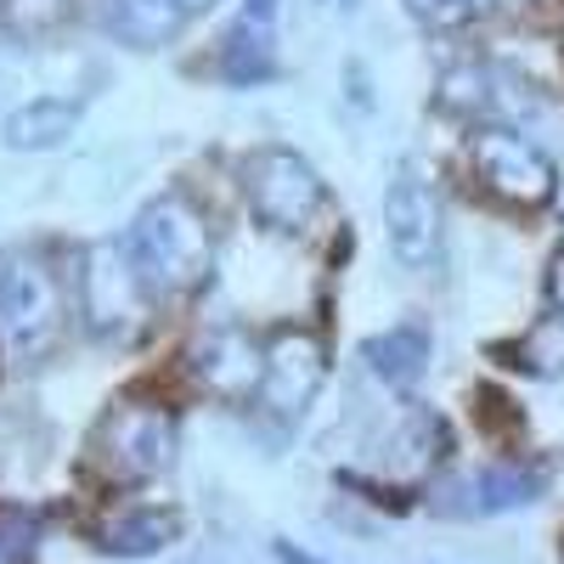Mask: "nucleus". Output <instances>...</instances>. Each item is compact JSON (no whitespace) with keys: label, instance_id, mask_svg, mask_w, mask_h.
<instances>
[{"label":"nucleus","instance_id":"obj_1","mask_svg":"<svg viewBox=\"0 0 564 564\" xmlns=\"http://www.w3.org/2000/svg\"><path fill=\"white\" fill-rule=\"evenodd\" d=\"M124 249L153 294H193L198 282H209V265H215L209 226L181 193H164L141 209L135 226L124 231Z\"/></svg>","mask_w":564,"mask_h":564},{"label":"nucleus","instance_id":"obj_2","mask_svg":"<svg viewBox=\"0 0 564 564\" xmlns=\"http://www.w3.org/2000/svg\"><path fill=\"white\" fill-rule=\"evenodd\" d=\"M79 311H85V327L97 339H113V345H130L141 327H148V311H153V289L148 276L135 271L124 238L113 243H90L85 260H79Z\"/></svg>","mask_w":564,"mask_h":564},{"label":"nucleus","instance_id":"obj_3","mask_svg":"<svg viewBox=\"0 0 564 564\" xmlns=\"http://www.w3.org/2000/svg\"><path fill=\"white\" fill-rule=\"evenodd\" d=\"M243 193H249V209L260 215V226L282 231V238L311 231L316 215L327 209V181L294 148H260V153H249Z\"/></svg>","mask_w":564,"mask_h":564},{"label":"nucleus","instance_id":"obj_4","mask_svg":"<svg viewBox=\"0 0 564 564\" xmlns=\"http://www.w3.org/2000/svg\"><path fill=\"white\" fill-rule=\"evenodd\" d=\"M468 164H475L486 193L513 204V209H542L558 186L553 159L536 141H525L520 130H502V124H486V130L468 135Z\"/></svg>","mask_w":564,"mask_h":564},{"label":"nucleus","instance_id":"obj_5","mask_svg":"<svg viewBox=\"0 0 564 564\" xmlns=\"http://www.w3.org/2000/svg\"><path fill=\"white\" fill-rule=\"evenodd\" d=\"M97 446L119 480H153L175 463V412L148 406V401H124L102 417Z\"/></svg>","mask_w":564,"mask_h":564},{"label":"nucleus","instance_id":"obj_6","mask_svg":"<svg viewBox=\"0 0 564 564\" xmlns=\"http://www.w3.org/2000/svg\"><path fill=\"white\" fill-rule=\"evenodd\" d=\"M327 379V345L311 334V327H282V334L265 345V412L282 423H300L305 406L316 401Z\"/></svg>","mask_w":564,"mask_h":564},{"label":"nucleus","instance_id":"obj_7","mask_svg":"<svg viewBox=\"0 0 564 564\" xmlns=\"http://www.w3.org/2000/svg\"><path fill=\"white\" fill-rule=\"evenodd\" d=\"M384 231L390 249L406 271H435L441 265V198L417 175H395L384 193Z\"/></svg>","mask_w":564,"mask_h":564},{"label":"nucleus","instance_id":"obj_8","mask_svg":"<svg viewBox=\"0 0 564 564\" xmlns=\"http://www.w3.org/2000/svg\"><path fill=\"white\" fill-rule=\"evenodd\" d=\"M0 322H7V334L29 356L57 345V334H63V289L40 260H18L12 289H7V300H0Z\"/></svg>","mask_w":564,"mask_h":564},{"label":"nucleus","instance_id":"obj_9","mask_svg":"<svg viewBox=\"0 0 564 564\" xmlns=\"http://www.w3.org/2000/svg\"><path fill=\"white\" fill-rule=\"evenodd\" d=\"M193 379L215 401H249L265 390V350L249 345L243 327H215L193 345Z\"/></svg>","mask_w":564,"mask_h":564},{"label":"nucleus","instance_id":"obj_10","mask_svg":"<svg viewBox=\"0 0 564 564\" xmlns=\"http://www.w3.org/2000/svg\"><path fill=\"white\" fill-rule=\"evenodd\" d=\"M536 491H542V475H536V468L502 463V468H486V475H463V480L435 486V491H430V513H446V520H475V513H508V508L536 502Z\"/></svg>","mask_w":564,"mask_h":564},{"label":"nucleus","instance_id":"obj_11","mask_svg":"<svg viewBox=\"0 0 564 564\" xmlns=\"http://www.w3.org/2000/svg\"><path fill=\"white\" fill-rule=\"evenodd\" d=\"M441 108L468 113V119H491V113H536V97L525 79H513L486 63H463L441 79Z\"/></svg>","mask_w":564,"mask_h":564},{"label":"nucleus","instance_id":"obj_12","mask_svg":"<svg viewBox=\"0 0 564 564\" xmlns=\"http://www.w3.org/2000/svg\"><path fill=\"white\" fill-rule=\"evenodd\" d=\"M430 350H435L430 327H423L417 316H406V322L384 327V334H372V339L361 345V361H367L372 372H379L384 384L412 390V384L423 379V367H430Z\"/></svg>","mask_w":564,"mask_h":564},{"label":"nucleus","instance_id":"obj_13","mask_svg":"<svg viewBox=\"0 0 564 564\" xmlns=\"http://www.w3.org/2000/svg\"><path fill=\"white\" fill-rule=\"evenodd\" d=\"M79 130V102L63 97H34L7 119V148L18 153H45V148H63V141Z\"/></svg>","mask_w":564,"mask_h":564},{"label":"nucleus","instance_id":"obj_14","mask_svg":"<svg viewBox=\"0 0 564 564\" xmlns=\"http://www.w3.org/2000/svg\"><path fill=\"white\" fill-rule=\"evenodd\" d=\"M186 0H108V29L130 45H164L186 29Z\"/></svg>","mask_w":564,"mask_h":564},{"label":"nucleus","instance_id":"obj_15","mask_svg":"<svg viewBox=\"0 0 564 564\" xmlns=\"http://www.w3.org/2000/svg\"><path fill=\"white\" fill-rule=\"evenodd\" d=\"M220 74L231 85H260L276 74V40H271V23H254V18H238L220 40Z\"/></svg>","mask_w":564,"mask_h":564},{"label":"nucleus","instance_id":"obj_16","mask_svg":"<svg viewBox=\"0 0 564 564\" xmlns=\"http://www.w3.org/2000/svg\"><path fill=\"white\" fill-rule=\"evenodd\" d=\"M181 513L175 508H135V513H124V520H113L108 531H102V553H113V558H148V553H164L175 536H181Z\"/></svg>","mask_w":564,"mask_h":564},{"label":"nucleus","instance_id":"obj_17","mask_svg":"<svg viewBox=\"0 0 564 564\" xmlns=\"http://www.w3.org/2000/svg\"><path fill=\"white\" fill-rule=\"evenodd\" d=\"M513 356H520L513 367L542 372V379H547V372H558V367H564V316H542L531 334L513 345Z\"/></svg>","mask_w":564,"mask_h":564},{"label":"nucleus","instance_id":"obj_18","mask_svg":"<svg viewBox=\"0 0 564 564\" xmlns=\"http://www.w3.org/2000/svg\"><path fill=\"white\" fill-rule=\"evenodd\" d=\"M40 547V513L34 508H0V564H29Z\"/></svg>","mask_w":564,"mask_h":564},{"label":"nucleus","instance_id":"obj_19","mask_svg":"<svg viewBox=\"0 0 564 564\" xmlns=\"http://www.w3.org/2000/svg\"><path fill=\"white\" fill-rule=\"evenodd\" d=\"M475 423H480L491 441H508V435H520V430H525L520 406H513L497 384H480V390H475Z\"/></svg>","mask_w":564,"mask_h":564},{"label":"nucleus","instance_id":"obj_20","mask_svg":"<svg viewBox=\"0 0 564 564\" xmlns=\"http://www.w3.org/2000/svg\"><path fill=\"white\" fill-rule=\"evenodd\" d=\"M406 12H412L423 29L452 34V29H463L468 18H475V0H406Z\"/></svg>","mask_w":564,"mask_h":564},{"label":"nucleus","instance_id":"obj_21","mask_svg":"<svg viewBox=\"0 0 564 564\" xmlns=\"http://www.w3.org/2000/svg\"><path fill=\"white\" fill-rule=\"evenodd\" d=\"M12 18L23 29H45V23L63 18V0H12Z\"/></svg>","mask_w":564,"mask_h":564},{"label":"nucleus","instance_id":"obj_22","mask_svg":"<svg viewBox=\"0 0 564 564\" xmlns=\"http://www.w3.org/2000/svg\"><path fill=\"white\" fill-rule=\"evenodd\" d=\"M547 300H553V311L564 316V249H558L553 265H547Z\"/></svg>","mask_w":564,"mask_h":564},{"label":"nucleus","instance_id":"obj_23","mask_svg":"<svg viewBox=\"0 0 564 564\" xmlns=\"http://www.w3.org/2000/svg\"><path fill=\"white\" fill-rule=\"evenodd\" d=\"M243 18H254V23H271V18H276V0H249V7H243Z\"/></svg>","mask_w":564,"mask_h":564},{"label":"nucleus","instance_id":"obj_24","mask_svg":"<svg viewBox=\"0 0 564 564\" xmlns=\"http://www.w3.org/2000/svg\"><path fill=\"white\" fill-rule=\"evenodd\" d=\"M12 271H18V260L0 249V300H7V289H12Z\"/></svg>","mask_w":564,"mask_h":564},{"label":"nucleus","instance_id":"obj_25","mask_svg":"<svg viewBox=\"0 0 564 564\" xmlns=\"http://www.w3.org/2000/svg\"><path fill=\"white\" fill-rule=\"evenodd\" d=\"M480 7H525V0H475V12Z\"/></svg>","mask_w":564,"mask_h":564},{"label":"nucleus","instance_id":"obj_26","mask_svg":"<svg viewBox=\"0 0 564 564\" xmlns=\"http://www.w3.org/2000/svg\"><path fill=\"white\" fill-rule=\"evenodd\" d=\"M209 7H215V0H186V12H193V18H198V12H209Z\"/></svg>","mask_w":564,"mask_h":564}]
</instances>
